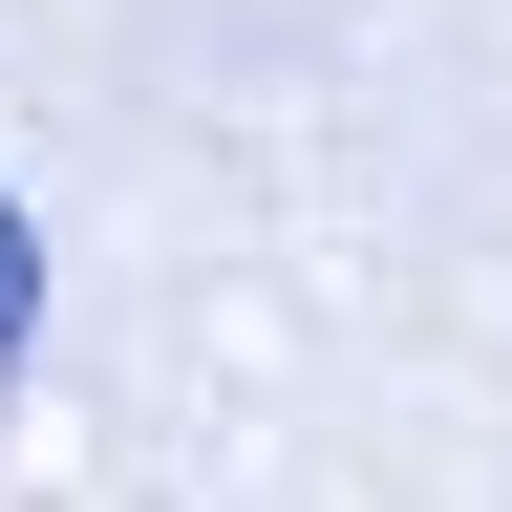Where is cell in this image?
<instances>
[{
  "mask_svg": "<svg viewBox=\"0 0 512 512\" xmlns=\"http://www.w3.org/2000/svg\"><path fill=\"white\" fill-rule=\"evenodd\" d=\"M22 320H43V235L0 214V363H22Z\"/></svg>",
  "mask_w": 512,
  "mask_h": 512,
  "instance_id": "1",
  "label": "cell"
}]
</instances>
